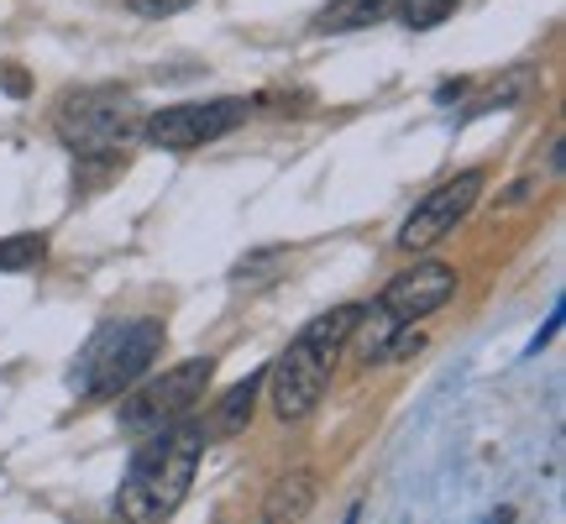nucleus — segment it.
<instances>
[{
	"label": "nucleus",
	"instance_id": "nucleus-1",
	"mask_svg": "<svg viewBox=\"0 0 566 524\" xmlns=\"http://www.w3.org/2000/svg\"><path fill=\"white\" fill-rule=\"evenodd\" d=\"M367 321V304H336V310H325L315 321L304 325L300 336L289 342L279 363L268 367V404H273V415L283 425L304 420V415H315L325 399V388H331V367L342 357V346L363 331Z\"/></svg>",
	"mask_w": 566,
	"mask_h": 524
},
{
	"label": "nucleus",
	"instance_id": "nucleus-2",
	"mask_svg": "<svg viewBox=\"0 0 566 524\" xmlns=\"http://www.w3.org/2000/svg\"><path fill=\"white\" fill-rule=\"evenodd\" d=\"M205 441H210L205 425H189V420L147 436V446L132 451V467H126L122 493H116V514H122L126 524L168 520V514L184 504V493L195 488Z\"/></svg>",
	"mask_w": 566,
	"mask_h": 524
},
{
	"label": "nucleus",
	"instance_id": "nucleus-3",
	"mask_svg": "<svg viewBox=\"0 0 566 524\" xmlns=\"http://www.w3.org/2000/svg\"><path fill=\"white\" fill-rule=\"evenodd\" d=\"M158 352H163L158 321H111L80 352V363L69 373V388L80 399H116V394H126L132 384L147 378V367L158 363Z\"/></svg>",
	"mask_w": 566,
	"mask_h": 524
},
{
	"label": "nucleus",
	"instance_id": "nucleus-4",
	"mask_svg": "<svg viewBox=\"0 0 566 524\" xmlns=\"http://www.w3.org/2000/svg\"><path fill=\"white\" fill-rule=\"evenodd\" d=\"M142 122H147V111L126 90H74L53 111V132L74 158L126 153L142 137Z\"/></svg>",
	"mask_w": 566,
	"mask_h": 524
},
{
	"label": "nucleus",
	"instance_id": "nucleus-5",
	"mask_svg": "<svg viewBox=\"0 0 566 524\" xmlns=\"http://www.w3.org/2000/svg\"><path fill=\"white\" fill-rule=\"evenodd\" d=\"M210 378H216V357H189V363H179V367H163V378L142 384L137 394L116 409V425H122L126 436L147 441V436H158L168 425L189 420V409L205 399Z\"/></svg>",
	"mask_w": 566,
	"mask_h": 524
},
{
	"label": "nucleus",
	"instance_id": "nucleus-6",
	"mask_svg": "<svg viewBox=\"0 0 566 524\" xmlns=\"http://www.w3.org/2000/svg\"><path fill=\"white\" fill-rule=\"evenodd\" d=\"M252 116V101H237V95H221V101H189V105H168V111H153L142 122V137L163 147V153H189V147H205V142L226 137Z\"/></svg>",
	"mask_w": 566,
	"mask_h": 524
},
{
	"label": "nucleus",
	"instance_id": "nucleus-7",
	"mask_svg": "<svg viewBox=\"0 0 566 524\" xmlns=\"http://www.w3.org/2000/svg\"><path fill=\"white\" fill-rule=\"evenodd\" d=\"M478 200H483V174H478V168L446 179L441 189H430V195L415 205V216L399 226V247H405V252H424V247L446 242V237L467 221V210Z\"/></svg>",
	"mask_w": 566,
	"mask_h": 524
},
{
	"label": "nucleus",
	"instance_id": "nucleus-8",
	"mask_svg": "<svg viewBox=\"0 0 566 524\" xmlns=\"http://www.w3.org/2000/svg\"><path fill=\"white\" fill-rule=\"evenodd\" d=\"M451 294H457V268H446V262H415V268L388 279V289L378 294V315L415 325L424 315H436L441 304H451Z\"/></svg>",
	"mask_w": 566,
	"mask_h": 524
},
{
	"label": "nucleus",
	"instance_id": "nucleus-9",
	"mask_svg": "<svg viewBox=\"0 0 566 524\" xmlns=\"http://www.w3.org/2000/svg\"><path fill=\"white\" fill-rule=\"evenodd\" d=\"M315 499H321V478H315L310 467H294L289 478H279V483L268 488L258 524H304L310 509H315Z\"/></svg>",
	"mask_w": 566,
	"mask_h": 524
},
{
	"label": "nucleus",
	"instance_id": "nucleus-10",
	"mask_svg": "<svg viewBox=\"0 0 566 524\" xmlns=\"http://www.w3.org/2000/svg\"><path fill=\"white\" fill-rule=\"evenodd\" d=\"M399 0H331L321 17H315V32H363L373 21L394 17Z\"/></svg>",
	"mask_w": 566,
	"mask_h": 524
},
{
	"label": "nucleus",
	"instance_id": "nucleus-11",
	"mask_svg": "<svg viewBox=\"0 0 566 524\" xmlns=\"http://www.w3.org/2000/svg\"><path fill=\"white\" fill-rule=\"evenodd\" d=\"M258 388H263V373H252V378H242L231 394H221V404H216L210 420H205V436H237V430H247Z\"/></svg>",
	"mask_w": 566,
	"mask_h": 524
},
{
	"label": "nucleus",
	"instance_id": "nucleus-12",
	"mask_svg": "<svg viewBox=\"0 0 566 524\" xmlns=\"http://www.w3.org/2000/svg\"><path fill=\"white\" fill-rule=\"evenodd\" d=\"M48 258V237L42 231H21V237H6L0 242V273H27Z\"/></svg>",
	"mask_w": 566,
	"mask_h": 524
},
{
	"label": "nucleus",
	"instance_id": "nucleus-13",
	"mask_svg": "<svg viewBox=\"0 0 566 524\" xmlns=\"http://www.w3.org/2000/svg\"><path fill=\"white\" fill-rule=\"evenodd\" d=\"M457 6H462V0H399L394 11H399V21H405L409 32H430V27H441Z\"/></svg>",
	"mask_w": 566,
	"mask_h": 524
},
{
	"label": "nucleus",
	"instance_id": "nucleus-14",
	"mask_svg": "<svg viewBox=\"0 0 566 524\" xmlns=\"http://www.w3.org/2000/svg\"><path fill=\"white\" fill-rule=\"evenodd\" d=\"M137 17H174V11H184V6H195V0H126Z\"/></svg>",
	"mask_w": 566,
	"mask_h": 524
},
{
	"label": "nucleus",
	"instance_id": "nucleus-15",
	"mask_svg": "<svg viewBox=\"0 0 566 524\" xmlns=\"http://www.w3.org/2000/svg\"><path fill=\"white\" fill-rule=\"evenodd\" d=\"M556 325H562V304H556V310H551V321H546V331H541V336H535V342H530V346H525L530 357H535V352H541V346H546V342H551V336H556Z\"/></svg>",
	"mask_w": 566,
	"mask_h": 524
},
{
	"label": "nucleus",
	"instance_id": "nucleus-16",
	"mask_svg": "<svg viewBox=\"0 0 566 524\" xmlns=\"http://www.w3.org/2000/svg\"><path fill=\"white\" fill-rule=\"evenodd\" d=\"M0 84H6L11 95H27V80H21V69H11V63L0 69Z\"/></svg>",
	"mask_w": 566,
	"mask_h": 524
},
{
	"label": "nucleus",
	"instance_id": "nucleus-17",
	"mask_svg": "<svg viewBox=\"0 0 566 524\" xmlns=\"http://www.w3.org/2000/svg\"><path fill=\"white\" fill-rule=\"evenodd\" d=\"M363 520V504H352V514H346V524H357Z\"/></svg>",
	"mask_w": 566,
	"mask_h": 524
}]
</instances>
